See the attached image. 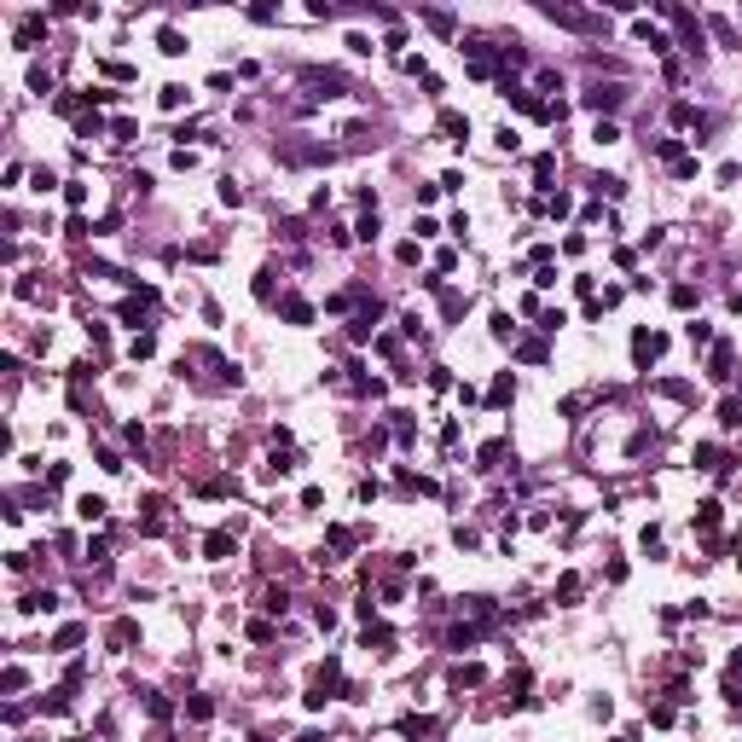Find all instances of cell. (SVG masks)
Instances as JSON below:
<instances>
[{
	"instance_id": "cell-1",
	"label": "cell",
	"mask_w": 742,
	"mask_h": 742,
	"mask_svg": "<svg viewBox=\"0 0 742 742\" xmlns=\"http://www.w3.org/2000/svg\"><path fill=\"white\" fill-rule=\"evenodd\" d=\"M632 348H638V360H656L661 348H667V336H661V331H638V336H632Z\"/></svg>"
},
{
	"instance_id": "cell-2",
	"label": "cell",
	"mask_w": 742,
	"mask_h": 742,
	"mask_svg": "<svg viewBox=\"0 0 742 742\" xmlns=\"http://www.w3.org/2000/svg\"><path fill=\"white\" fill-rule=\"evenodd\" d=\"M232 545H238V540H232V534H227V528H221V534H209V540H203V551H209V557H227V551H232Z\"/></svg>"
},
{
	"instance_id": "cell-3",
	"label": "cell",
	"mask_w": 742,
	"mask_h": 742,
	"mask_svg": "<svg viewBox=\"0 0 742 742\" xmlns=\"http://www.w3.org/2000/svg\"><path fill=\"white\" fill-rule=\"evenodd\" d=\"M719 418H725V423H742V401H725V406H719Z\"/></svg>"
}]
</instances>
